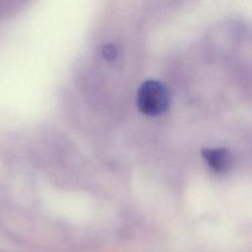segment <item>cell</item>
<instances>
[{"label": "cell", "mask_w": 252, "mask_h": 252, "mask_svg": "<svg viewBox=\"0 0 252 252\" xmlns=\"http://www.w3.org/2000/svg\"><path fill=\"white\" fill-rule=\"evenodd\" d=\"M202 156L212 170L218 173L227 171L232 164V157L225 148L204 149Z\"/></svg>", "instance_id": "obj_2"}, {"label": "cell", "mask_w": 252, "mask_h": 252, "mask_svg": "<svg viewBox=\"0 0 252 252\" xmlns=\"http://www.w3.org/2000/svg\"><path fill=\"white\" fill-rule=\"evenodd\" d=\"M101 55L102 57L107 61H112L117 56V51L114 45L112 44H106L101 49Z\"/></svg>", "instance_id": "obj_3"}, {"label": "cell", "mask_w": 252, "mask_h": 252, "mask_svg": "<svg viewBox=\"0 0 252 252\" xmlns=\"http://www.w3.org/2000/svg\"><path fill=\"white\" fill-rule=\"evenodd\" d=\"M169 104V94L166 87L156 80L144 82L137 93L139 110L148 116L163 113Z\"/></svg>", "instance_id": "obj_1"}]
</instances>
